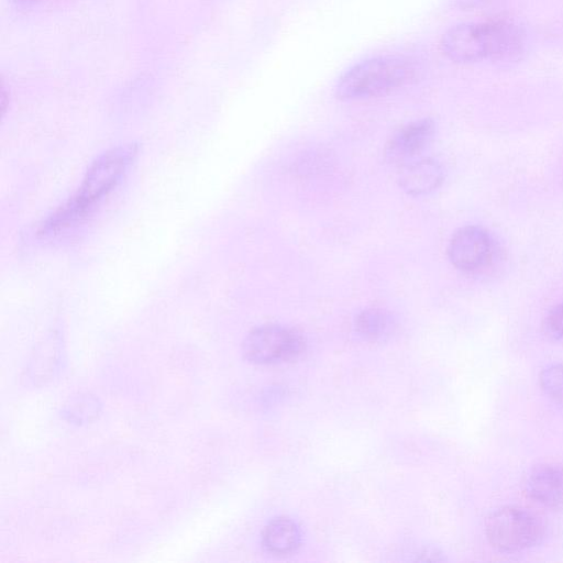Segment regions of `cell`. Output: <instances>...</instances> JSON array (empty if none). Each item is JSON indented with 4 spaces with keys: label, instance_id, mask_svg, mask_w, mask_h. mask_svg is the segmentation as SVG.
Returning <instances> with one entry per match:
<instances>
[{
    "label": "cell",
    "instance_id": "obj_14",
    "mask_svg": "<svg viewBox=\"0 0 563 563\" xmlns=\"http://www.w3.org/2000/svg\"><path fill=\"white\" fill-rule=\"evenodd\" d=\"M455 3L461 8H473L487 0H454Z\"/></svg>",
    "mask_w": 563,
    "mask_h": 563
},
{
    "label": "cell",
    "instance_id": "obj_4",
    "mask_svg": "<svg viewBox=\"0 0 563 563\" xmlns=\"http://www.w3.org/2000/svg\"><path fill=\"white\" fill-rule=\"evenodd\" d=\"M305 340L297 331L265 324L253 329L243 342V354L255 364H276L294 361L305 351Z\"/></svg>",
    "mask_w": 563,
    "mask_h": 563
},
{
    "label": "cell",
    "instance_id": "obj_12",
    "mask_svg": "<svg viewBox=\"0 0 563 563\" xmlns=\"http://www.w3.org/2000/svg\"><path fill=\"white\" fill-rule=\"evenodd\" d=\"M542 389L556 401L563 402V365H552L540 374Z\"/></svg>",
    "mask_w": 563,
    "mask_h": 563
},
{
    "label": "cell",
    "instance_id": "obj_8",
    "mask_svg": "<svg viewBox=\"0 0 563 563\" xmlns=\"http://www.w3.org/2000/svg\"><path fill=\"white\" fill-rule=\"evenodd\" d=\"M526 489L530 498L547 507L563 506V465L543 464L529 475Z\"/></svg>",
    "mask_w": 563,
    "mask_h": 563
},
{
    "label": "cell",
    "instance_id": "obj_7",
    "mask_svg": "<svg viewBox=\"0 0 563 563\" xmlns=\"http://www.w3.org/2000/svg\"><path fill=\"white\" fill-rule=\"evenodd\" d=\"M434 122L420 119L401 126L386 145V155L391 161L405 159L423 150L432 140Z\"/></svg>",
    "mask_w": 563,
    "mask_h": 563
},
{
    "label": "cell",
    "instance_id": "obj_10",
    "mask_svg": "<svg viewBox=\"0 0 563 563\" xmlns=\"http://www.w3.org/2000/svg\"><path fill=\"white\" fill-rule=\"evenodd\" d=\"M262 542L266 551L272 554H290L300 544V531L291 519L287 517L275 518L265 526Z\"/></svg>",
    "mask_w": 563,
    "mask_h": 563
},
{
    "label": "cell",
    "instance_id": "obj_3",
    "mask_svg": "<svg viewBox=\"0 0 563 563\" xmlns=\"http://www.w3.org/2000/svg\"><path fill=\"white\" fill-rule=\"evenodd\" d=\"M489 543L503 552H519L538 544L543 537L541 521L526 509L507 506L486 520Z\"/></svg>",
    "mask_w": 563,
    "mask_h": 563
},
{
    "label": "cell",
    "instance_id": "obj_1",
    "mask_svg": "<svg viewBox=\"0 0 563 563\" xmlns=\"http://www.w3.org/2000/svg\"><path fill=\"white\" fill-rule=\"evenodd\" d=\"M135 155V147H113L100 155L89 167L77 194L45 225L57 229L81 218L121 180Z\"/></svg>",
    "mask_w": 563,
    "mask_h": 563
},
{
    "label": "cell",
    "instance_id": "obj_9",
    "mask_svg": "<svg viewBox=\"0 0 563 563\" xmlns=\"http://www.w3.org/2000/svg\"><path fill=\"white\" fill-rule=\"evenodd\" d=\"M398 180L401 188L410 195L428 194L441 185L443 170L433 159H420L404 166Z\"/></svg>",
    "mask_w": 563,
    "mask_h": 563
},
{
    "label": "cell",
    "instance_id": "obj_5",
    "mask_svg": "<svg viewBox=\"0 0 563 563\" xmlns=\"http://www.w3.org/2000/svg\"><path fill=\"white\" fill-rule=\"evenodd\" d=\"M441 48L451 60L456 63L492 58L490 23H464L449 29L441 38Z\"/></svg>",
    "mask_w": 563,
    "mask_h": 563
},
{
    "label": "cell",
    "instance_id": "obj_11",
    "mask_svg": "<svg viewBox=\"0 0 563 563\" xmlns=\"http://www.w3.org/2000/svg\"><path fill=\"white\" fill-rule=\"evenodd\" d=\"M360 334L368 339H378L391 329V319L383 310L371 308L362 311L355 320Z\"/></svg>",
    "mask_w": 563,
    "mask_h": 563
},
{
    "label": "cell",
    "instance_id": "obj_2",
    "mask_svg": "<svg viewBox=\"0 0 563 563\" xmlns=\"http://www.w3.org/2000/svg\"><path fill=\"white\" fill-rule=\"evenodd\" d=\"M416 77V67L407 58L380 56L355 64L335 86V96L342 100L377 97L391 92Z\"/></svg>",
    "mask_w": 563,
    "mask_h": 563
},
{
    "label": "cell",
    "instance_id": "obj_13",
    "mask_svg": "<svg viewBox=\"0 0 563 563\" xmlns=\"http://www.w3.org/2000/svg\"><path fill=\"white\" fill-rule=\"evenodd\" d=\"M544 328L553 339H563V303L553 307L545 317Z\"/></svg>",
    "mask_w": 563,
    "mask_h": 563
},
{
    "label": "cell",
    "instance_id": "obj_6",
    "mask_svg": "<svg viewBox=\"0 0 563 563\" xmlns=\"http://www.w3.org/2000/svg\"><path fill=\"white\" fill-rule=\"evenodd\" d=\"M492 240L482 228L468 225L452 236L448 254L451 263L462 271H475L485 266L492 256Z\"/></svg>",
    "mask_w": 563,
    "mask_h": 563
}]
</instances>
